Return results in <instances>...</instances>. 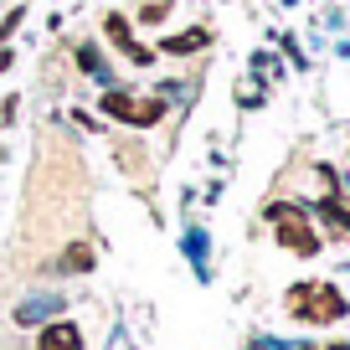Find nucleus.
I'll return each mask as SVG.
<instances>
[{
  "instance_id": "obj_10",
  "label": "nucleus",
  "mask_w": 350,
  "mask_h": 350,
  "mask_svg": "<svg viewBox=\"0 0 350 350\" xmlns=\"http://www.w3.org/2000/svg\"><path fill=\"white\" fill-rule=\"evenodd\" d=\"M77 67H83V72H98V46H77Z\"/></svg>"
},
{
  "instance_id": "obj_5",
  "label": "nucleus",
  "mask_w": 350,
  "mask_h": 350,
  "mask_svg": "<svg viewBox=\"0 0 350 350\" xmlns=\"http://www.w3.org/2000/svg\"><path fill=\"white\" fill-rule=\"evenodd\" d=\"M93 268V247L88 242H72V247L62 252V273H88Z\"/></svg>"
},
{
  "instance_id": "obj_2",
  "label": "nucleus",
  "mask_w": 350,
  "mask_h": 350,
  "mask_svg": "<svg viewBox=\"0 0 350 350\" xmlns=\"http://www.w3.org/2000/svg\"><path fill=\"white\" fill-rule=\"evenodd\" d=\"M294 314L314 319V325H329V319L345 314V299L335 288H294Z\"/></svg>"
},
{
  "instance_id": "obj_3",
  "label": "nucleus",
  "mask_w": 350,
  "mask_h": 350,
  "mask_svg": "<svg viewBox=\"0 0 350 350\" xmlns=\"http://www.w3.org/2000/svg\"><path fill=\"white\" fill-rule=\"evenodd\" d=\"M36 350H83V329L72 319H57V325H46L36 335Z\"/></svg>"
},
{
  "instance_id": "obj_7",
  "label": "nucleus",
  "mask_w": 350,
  "mask_h": 350,
  "mask_svg": "<svg viewBox=\"0 0 350 350\" xmlns=\"http://www.w3.org/2000/svg\"><path fill=\"white\" fill-rule=\"evenodd\" d=\"M160 113H165L160 98H134V119L129 124H139V129H144V124H160Z\"/></svg>"
},
{
  "instance_id": "obj_6",
  "label": "nucleus",
  "mask_w": 350,
  "mask_h": 350,
  "mask_svg": "<svg viewBox=\"0 0 350 350\" xmlns=\"http://www.w3.org/2000/svg\"><path fill=\"white\" fill-rule=\"evenodd\" d=\"M103 113L129 124V119H134V98H129V93H103Z\"/></svg>"
},
{
  "instance_id": "obj_13",
  "label": "nucleus",
  "mask_w": 350,
  "mask_h": 350,
  "mask_svg": "<svg viewBox=\"0 0 350 350\" xmlns=\"http://www.w3.org/2000/svg\"><path fill=\"white\" fill-rule=\"evenodd\" d=\"M11 62H16V52H11V46H0V72H5Z\"/></svg>"
},
{
  "instance_id": "obj_4",
  "label": "nucleus",
  "mask_w": 350,
  "mask_h": 350,
  "mask_svg": "<svg viewBox=\"0 0 350 350\" xmlns=\"http://www.w3.org/2000/svg\"><path fill=\"white\" fill-rule=\"evenodd\" d=\"M201 46H206V31H180V36H165L160 52H170V57H191V52H201Z\"/></svg>"
},
{
  "instance_id": "obj_9",
  "label": "nucleus",
  "mask_w": 350,
  "mask_h": 350,
  "mask_svg": "<svg viewBox=\"0 0 350 350\" xmlns=\"http://www.w3.org/2000/svg\"><path fill=\"white\" fill-rule=\"evenodd\" d=\"M103 31H109V42L129 46V21H124V16H109V21H103Z\"/></svg>"
},
{
  "instance_id": "obj_8",
  "label": "nucleus",
  "mask_w": 350,
  "mask_h": 350,
  "mask_svg": "<svg viewBox=\"0 0 350 350\" xmlns=\"http://www.w3.org/2000/svg\"><path fill=\"white\" fill-rule=\"evenodd\" d=\"M170 16V0H144L139 5V26H160Z\"/></svg>"
},
{
  "instance_id": "obj_11",
  "label": "nucleus",
  "mask_w": 350,
  "mask_h": 350,
  "mask_svg": "<svg viewBox=\"0 0 350 350\" xmlns=\"http://www.w3.org/2000/svg\"><path fill=\"white\" fill-rule=\"evenodd\" d=\"M124 57H129V62H154V52H150V46H139V42H129V46H124Z\"/></svg>"
},
{
  "instance_id": "obj_12",
  "label": "nucleus",
  "mask_w": 350,
  "mask_h": 350,
  "mask_svg": "<svg viewBox=\"0 0 350 350\" xmlns=\"http://www.w3.org/2000/svg\"><path fill=\"white\" fill-rule=\"evenodd\" d=\"M16 26H21V11H11V16H5V21H0V42H5V36H11Z\"/></svg>"
},
{
  "instance_id": "obj_1",
  "label": "nucleus",
  "mask_w": 350,
  "mask_h": 350,
  "mask_svg": "<svg viewBox=\"0 0 350 350\" xmlns=\"http://www.w3.org/2000/svg\"><path fill=\"white\" fill-rule=\"evenodd\" d=\"M268 221L278 227V242H284L288 252H299V258H314L319 252V237H314V227L304 221L299 206H284V201H278V206H268Z\"/></svg>"
}]
</instances>
